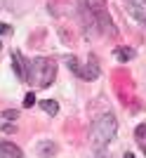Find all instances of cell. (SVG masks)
Instances as JSON below:
<instances>
[{
  "label": "cell",
  "mask_w": 146,
  "mask_h": 158,
  "mask_svg": "<svg viewBox=\"0 0 146 158\" xmlns=\"http://www.w3.org/2000/svg\"><path fill=\"white\" fill-rule=\"evenodd\" d=\"M57 78V64L47 57H35L26 64V83L28 85L38 87V90H45L50 87Z\"/></svg>",
  "instance_id": "cell-1"
},
{
  "label": "cell",
  "mask_w": 146,
  "mask_h": 158,
  "mask_svg": "<svg viewBox=\"0 0 146 158\" xmlns=\"http://www.w3.org/2000/svg\"><path fill=\"white\" fill-rule=\"evenodd\" d=\"M116 130H118V120L113 113H101L99 118L92 123V130H90V139L94 144V151L99 153L104 146L116 137Z\"/></svg>",
  "instance_id": "cell-2"
},
{
  "label": "cell",
  "mask_w": 146,
  "mask_h": 158,
  "mask_svg": "<svg viewBox=\"0 0 146 158\" xmlns=\"http://www.w3.org/2000/svg\"><path fill=\"white\" fill-rule=\"evenodd\" d=\"M85 10L92 14V19L97 21V26L108 35H116V26H113L111 17L106 10V0H85Z\"/></svg>",
  "instance_id": "cell-3"
},
{
  "label": "cell",
  "mask_w": 146,
  "mask_h": 158,
  "mask_svg": "<svg viewBox=\"0 0 146 158\" xmlns=\"http://www.w3.org/2000/svg\"><path fill=\"white\" fill-rule=\"evenodd\" d=\"M66 64H68V69H71L78 78H83V80H94L97 76H99V69H97V61L94 59H90V64L83 66L75 57H66Z\"/></svg>",
  "instance_id": "cell-4"
},
{
  "label": "cell",
  "mask_w": 146,
  "mask_h": 158,
  "mask_svg": "<svg viewBox=\"0 0 146 158\" xmlns=\"http://www.w3.org/2000/svg\"><path fill=\"white\" fill-rule=\"evenodd\" d=\"M0 158H24V153L12 142H0Z\"/></svg>",
  "instance_id": "cell-5"
},
{
  "label": "cell",
  "mask_w": 146,
  "mask_h": 158,
  "mask_svg": "<svg viewBox=\"0 0 146 158\" xmlns=\"http://www.w3.org/2000/svg\"><path fill=\"white\" fill-rule=\"evenodd\" d=\"M12 64H14V73L19 76V80L26 83V61H24L21 52H12Z\"/></svg>",
  "instance_id": "cell-6"
},
{
  "label": "cell",
  "mask_w": 146,
  "mask_h": 158,
  "mask_svg": "<svg viewBox=\"0 0 146 158\" xmlns=\"http://www.w3.org/2000/svg\"><path fill=\"white\" fill-rule=\"evenodd\" d=\"M127 10L132 12V17H134V19H137V21H141V24H146V14H144V10H141V7L137 5L134 0H127Z\"/></svg>",
  "instance_id": "cell-7"
},
{
  "label": "cell",
  "mask_w": 146,
  "mask_h": 158,
  "mask_svg": "<svg viewBox=\"0 0 146 158\" xmlns=\"http://www.w3.org/2000/svg\"><path fill=\"white\" fill-rule=\"evenodd\" d=\"M38 153L45 158H52L54 153H57V146L52 144V142H43V144H38Z\"/></svg>",
  "instance_id": "cell-8"
},
{
  "label": "cell",
  "mask_w": 146,
  "mask_h": 158,
  "mask_svg": "<svg viewBox=\"0 0 146 158\" xmlns=\"http://www.w3.org/2000/svg\"><path fill=\"white\" fill-rule=\"evenodd\" d=\"M132 57H134L132 47H118V50H116V59L118 61H130Z\"/></svg>",
  "instance_id": "cell-9"
},
{
  "label": "cell",
  "mask_w": 146,
  "mask_h": 158,
  "mask_svg": "<svg viewBox=\"0 0 146 158\" xmlns=\"http://www.w3.org/2000/svg\"><path fill=\"white\" fill-rule=\"evenodd\" d=\"M40 106H43V111L50 113V116H54V113L59 111V104H57L54 99H45V102H40Z\"/></svg>",
  "instance_id": "cell-10"
},
{
  "label": "cell",
  "mask_w": 146,
  "mask_h": 158,
  "mask_svg": "<svg viewBox=\"0 0 146 158\" xmlns=\"http://www.w3.org/2000/svg\"><path fill=\"white\" fill-rule=\"evenodd\" d=\"M2 118H7V120H17V118H19V111H17V109H7V111H2Z\"/></svg>",
  "instance_id": "cell-11"
},
{
  "label": "cell",
  "mask_w": 146,
  "mask_h": 158,
  "mask_svg": "<svg viewBox=\"0 0 146 158\" xmlns=\"http://www.w3.org/2000/svg\"><path fill=\"white\" fill-rule=\"evenodd\" d=\"M134 137H137V139H144V137H146V123H144V125H137V130H134Z\"/></svg>",
  "instance_id": "cell-12"
},
{
  "label": "cell",
  "mask_w": 146,
  "mask_h": 158,
  "mask_svg": "<svg viewBox=\"0 0 146 158\" xmlns=\"http://www.w3.org/2000/svg\"><path fill=\"white\" fill-rule=\"evenodd\" d=\"M33 104H35V94H33V92H28L26 97H24V106H28V109H31Z\"/></svg>",
  "instance_id": "cell-13"
},
{
  "label": "cell",
  "mask_w": 146,
  "mask_h": 158,
  "mask_svg": "<svg viewBox=\"0 0 146 158\" xmlns=\"http://www.w3.org/2000/svg\"><path fill=\"white\" fill-rule=\"evenodd\" d=\"M14 130H17V125H12V123H5V125H0V132H5V135H12Z\"/></svg>",
  "instance_id": "cell-14"
},
{
  "label": "cell",
  "mask_w": 146,
  "mask_h": 158,
  "mask_svg": "<svg viewBox=\"0 0 146 158\" xmlns=\"http://www.w3.org/2000/svg\"><path fill=\"white\" fill-rule=\"evenodd\" d=\"M12 31V28L7 26V24H2V21H0V35H5V33H10Z\"/></svg>",
  "instance_id": "cell-15"
},
{
  "label": "cell",
  "mask_w": 146,
  "mask_h": 158,
  "mask_svg": "<svg viewBox=\"0 0 146 158\" xmlns=\"http://www.w3.org/2000/svg\"><path fill=\"white\" fill-rule=\"evenodd\" d=\"M141 151H144V156H146V142H144V144H141Z\"/></svg>",
  "instance_id": "cell-16"
},
{
  "label": "cell",
  "mask_w": 146,
  "mask_h": 158,
  "mask_svg": "<svg viewBox=\"0 0 146 158\" xmlns=\"http://www.w3.org/2000/svg\"><path fill=\"white\" fill-rule=\"evenodd\" d=\"M123 158H134V156H132V153H125V156H123Z\"/></svg>",
  "instance_id": "cell-17"
},
{
  "label": "cell",
  "mask_w": 146,
  "mask_h": 158,
  "mask_svg": "<svg viewBox=\"0 0 146 158\" xmlns=\"http://www.w3.org/2000/svg\"><path fill=\"white\" fill-rule=\"evenodd\" d=\"M0 50H2V45H0Z\"/></svg>",
  "instance_id": "cell-18"
}]
</instances>
